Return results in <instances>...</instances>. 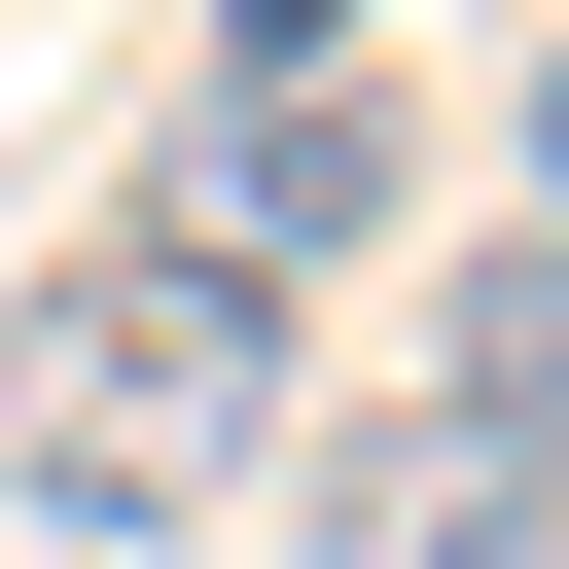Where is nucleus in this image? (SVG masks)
<instances>
[{
	"instance_id": "4",
	"label": "nucleus",
	"mask_w": 569,
	"mask_h": 569,
	"mask_svg": "<svg viewBox=\"0 0 569 569\" xmlns=\"http://www.w3.org/2000/svg\"><path fill=\"white\" fill-rule=\"evenodd\" d=\"M427 427H498V462H569V249H462V356H427Z\"/></svg>"
},
{
	"instance_id": "6",
	"label": "nucleus",
	"mask_w": 569,
	"mask_h": 569,
	"mask_svg": "<svg viewBox=\"0 0 569 569\" xmlns=\"http://www.w3.org/2000/svg\"><path fill=\"white\" fill-rule=\"evenodd\" d=\"M533 249H569V36H533Z\"/></svg>"
},
{
	"instance_id": "3",
	"label": "nucleus",
	"mask_w": 569,
	"mask_h": 569,
	"mask_svg": "<svg viewBox=\"0 0 569 569\" xmlns=\"http://www.w3.org/2000/svg\"><path fill=\"white\" fill-rule=\"evenodd\" d=\"M320 569H569V462H498V427L391 391V427L320 462Z\"/></svg>"
},
{
	"instance_id": "1",
	"label": "nucleus",
	"mask_w": 569,
	"mask_h": 569,
	"mask_svg": "<svg viewBox=\"0 0 569 569\" xmlns=\"http://www.w3.org/2000/svg\"><path fill=\"white\" fill-rule=\"evenodd\" d=\"M249 427H284V284H213V249H71L36 320H0V462H36V533H178V498H249Z\"/></svg>"
},
{
	"instance_id": "5",
	"label": "nucleus",
	"mask_w": 569,
	"mask_h": 569,
	"mask_svg": "<svg viewBox=\"0 0 569 569\" xmlns=\"http://www.w3.org/2000/svg\"><path fill=\"white\" fill-rule=\"evenodd\" d=\"M356 36H391V0H213V71H356Z\"/></svg>"
},
{
	"instance_id": "2",
	"label": "nucleus",
	"mask_w": 569,
	"mask_h": 569,
	"mask_svg": "<svg viewBox=\"0 0 569 569\" xmlns=\"http://www.w3.org/2000/svg\"><path fill=\"white\" fill-rule=\"evenodd\" d=\"M391 213H427V107H391V71H213L142 249H213V284H320V249H391Z\"/></svg>"
},
{
	"instance_id": "7",
	"label": "nucleus",
	"mask_w": 569,
	"mask_h": 569,
	"mask_svg": "<svg viewBox=\"0 0 569 569\" xmlns=\"http://www.w3.org/2000/svg\"><path fill=\"white\" fill-rule=\"evenodd\" d=\"M0 569H107V533H0Z\"/></svg>"
}]
</instances>
